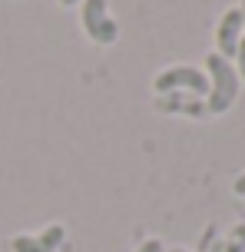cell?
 <instances>
[{"label": "cell", "mask_w": 245, "mask_h": 252, "mask_svg": "<svg viewBox=\"0 0 245 252\" xmlns=\"http://www.w3.org/2000/svg\"><path fill=\"white\" fill-rule=\"evenodd\" d=\"M206 76H209L206 110L209 113H225V110H232V103L239 100V87H242V80L235 73V63L212 50L206 57Z\"/></svg>", "instance_id": "1"}, {"label": "cell", "mask_w": 245, "mask_h": 252, "mask_svg": "<svg viewBox=\"0 0 245 252\" xmlns=\"http://www.w3.org/2000/svg\"><path fill=\"white\" fill-rule=\"evenodd\" d=\"M156 93H192V96H206L209 93V76L199 66H169L153 80Z\"/></svg>", "instance_id": "2"}, {"label": "cell", "mask_w": 245, "mask_h": 252, "mask_svg": "<svg viewBox=\"0 0 245 252\" xmlns=\"http://www.w3.org/2000/svg\"><path fill=\"white\" fill-rule=\"evenodd\" d=\"M80 24L86 30V37L100 47L116 43L119 37V24L109 17V3L106 0H83V10H80Z\"/></svg>", "instance_id": "3"}, {"label": "cell", "mask_w": 245, "mask_h": 252, "mask_svg": "<svg viewBox=\"0 0 245 252\" xmlns=\"http://www.w3.org/2000/svg\"><path fill=\"white\" fill-rule=\"evenodd\" d=\"M245 37V20H242V10L232 7V10L222 13L219 27H216V53L225 57V60H232L235 50H239V43Z\"/></svg>", "instance_id": "4"}, {"label": "cell", "mask_w": 245, "mask_h": 252, "mask_svg": "<svg viewBox=\"0 0 245 252\" xmlns=\"http://www.w3.org/2000/svg\"><path fill=\"white\" fill-rule=\"evenodd\" d=\"M63 239H66V229L56 222V226H47L43 232H37V236H30V232L13 236L10 249L13 252H56L63 246Z\"/></svg>", "instance_id": "5"}, {"label": "cell", "mask_w": 245, "mask_h": 252, "mask_svg": "<svg viewBox=\"0 0 245 252\" xmlns=\"http://www.w3.org/2000/svg\"><path fill=\"white\" fill-rule=\"evenodd\" d=\"M156 110L159 113H182V116H192V120H206V100L202 96H192V93H163L156 96Z\"/></svg>", "instance_id": "6"}, {"label": "cell", "mask_w": 245, "mask_h": 252, "mask_svg": "<svg viewBox=\"0 0 245 252\" xmlns=\"http://www.w3.org/2000/svg\"><path fill=\"white\" fill-rule=\"evenodd\" d=\"M235 73H239V80L245 83V37H242V43H239V50H235Z\"/></svg>", "instance_id": "7"}, {"label": "cell", "mask_w": 245, "mask_h": 252, "mask_svg": "<svg viewBox=\"0 0 245 252\" xmlns=\"http://www.w3.org/2000/svg\"><path fill=\"white\" fill-rule=\"evenodd\" d=\"M136 252H163V239H146Z\"/></svg>", "instance_id": "8"}, {"label": "cell", "mask_w": 245, "mask_h": 252, "mask_svg": "<svg viewBox=\"0 0 245 252\" xmlns=\"http://www.w3.org/2000/svg\"><path fill=\"white\" fill-rule=\"evenodd\" d=\"M222 249H225V252H245V246H242V242H235V239H225V242H222Z\"/></svg>", "instance_id": "9"}, {"label": "cell", "mask_w": 245, "mask_h": 252, "mask_svg": "<svg viewBox=\"0 0 245 252\" xmlns=\"http://www.w3.org/2000/svg\"><path fill=\"white\" fill-rule=\"evenodd\" d=\"M232 189H235V196H245V173H239V176H235Z\"/></svg>", "instance_id": "10"}, {"label": "cell", "mask_w": 245, "mask_h": 252, "mask_svg": "<svg viewBox=\"0 0 245 252\" xmlns=\"http://www.w3.org/2000/svg\"><path fill=\"white\" fill-rule=\"evenodd\" d=\"M229 239H235V242H242V246H245V222H239V226L232 229V236H229Z\"/></svg>", "instance_id": "11"}, {"label": "cell", "mask_w": 245, "mask_h": 252, "mask_svg": "<svg viewBox=\"0 0 245 252\" xmlns=\"http://www.w3.org/2000/svg\"><path fill=\"white\" fill-rule=\"evenodd\" d=\"M239 10H242V20H245V0H242V3H239Z\"/></svg>", "instance_id": "12"}, {"label": "cell", "mask_w": 245, "mask_h": 252, "mask_svg": "<svg viewBox=\"0 0 245 252\" xmlns=\"http://www.w3.org/2000/svg\"><path fill=\"white\" fill-rule=\"evenodd\" d=\"M60 3H66V7H73V3H77V0H60Z\"/></svg>", "instance_id": "13"}, {"label": "cell", "mask_w": 245, "mask_h": 252, "mask_svg": "<svg viewBox=\"0 0 245 252\" xmlns=\"http://www.w3.org/2000/svg\"><path fill=\"white\" fill-rule=\"evenodd\" d=\"M172 252H186V249H172Z\"/></svg>", "instance_id": "14"}]
</instances>
